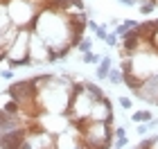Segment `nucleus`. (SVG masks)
<instances>
[{
	"label": "nucleus",
	"mask_w": 158,
	"mask_h": 149,
	"mask_svg": "<svg viewBox=\"0 0 158 149\" xmlns=\"http://www.w3.org/2000/svg\"><path fill=\"white\" fill-rule=\"evenodd\" d=\"M133 95L138 99H142V102L152 104V106H158V75H154L152 79H147Z\"/></svg>",
	"instance_id": "9d476101"
},
{
	"label": "nucleus",
	"mask_w": 158,
	"mask_h": 149,
	"mask_svg": "<svg viewBox=\"0 0 158 149\" xmlns=\"http://www.w3.org/2000/svg\"><path fill=\"white\" fill-rule=\"evenodd\" d=\"M135 27H138V20H133V18H127V20H122V23L115 27V34L122 39V36H127L129 32L131 30H135Z\"/></svg>",
	"instance_id": "f8f14e48"
},
{
	"label": "nucleus",
	"mask_w": 158,
	"mask_h": 149,
	"mask_svg": "<svg viewBox=\"0 0 158 149\" xmlns=\"http://www.w3.org/2000/svg\"><path fill=\"white\" fill-rule=\"evenodd\" d=\"M88 30H90L93 34H95V32L99 30V25H97V23H93V20H88Z\"/></svg>",
	"instance_id": "c756f323"
},
{
	"label": "nucleus",
	"mask_w": 158,
	"mask_h": 149,
	"mask_svg": "<svg viewBox=\"0 0 158 149\" xmlns=\"http://www.w3.org/2000/svg\"><path fill=\"white\" fill-rule=\"evenodd\" d=\"M111 68H113L111 56L104 54L102 61H99V66H97V70H95V77H97V79H106V77H109V72H111Z\"/></svg>",
	"instance_id": "9b49d317"
},
{
	"label": "nucleus",
	"mask_w": 158,
	"mask_h": 149,
	"mask_svg": "<svg viewBox=\"0 0 158 149\" xmlns=\"http://www.w3.org/2000/svg\"><path fill=\"white\" fill-rule=\"evenodd\" d=\"M30 59L36 63V66L48 63V59H50V48L45 45V41H43L34 30L30 34Z\"/></svg>",
	"instance_id": "0eeeda50"
},
{
	"label": "nucleus",
	"mask_w": 158,
	"mask_h": 149,
	"mask_svg": "<svg viewBox=\"0 0 158 149\" xmlns=\"http://www.w3.org/2000/svg\"><path fill=\"white\" fill-rule=\"evenodd\" d=\"M5 61H7V56H5V54H0V68H2V63H5Z\"/></svg>",
	"instance_id": "473e14b6"
},
{
	"label": "nucleus",
	"mask_w": 158,
	"mask_h": 149,
	"mask_svg": "<svg viewBox=\"0 0 158 149\" xmlns=\"http://www.w3.org/2000/svg\"><path fill=\"white\" fill-rule=\"evenodd\" d=\"M149 120H154L152 111H135V113H131V122H135V124L149 122Z\"/></svg>",
	"instance_id": "dca6fc26"
},
{
	"label": "nucleus",
	"mask_w": 158,
	"mask_h": 149,
	"mask_svg": "<svg viewBox=\"0 0 158 149\" xmlns=\"http://www.w3.org/2000/svg\"><path fill=\"white\" fill-rule=\"evenodd\" d=\"M86 93H88L93 99H95V102H99V99H104V97H106V93L97 86V84H93V81H86Z\"/></svg>",
	"instance_id": "ddd939ff"
},
{
	"label": "nucleus",
	"mask_w": 158,
	"mask_h": 149,
	"mask_svg": "<svg viewBox=\"0 0 158 149\" xmlns=\"http://www.w3.org/2000/svg\"><path fill=\"white\" fill-rule=\"evenodd\" d=\"M30 136V126H23L11 133H0V149H20Z\"/></svg>",
	"instance_id": "1a4fd4ad"
},
{
	"label": "nucleus",
	"mask_w": 158,
	"mask_h": 149,
	"mask_svg": "<svg viewBox=\"0 0 158 149\" xmlns=\"http://www.w3.org/2000/svg\"><path fill=\"white\" fill-rule=\"evenodd\" d=\"M152 45H154V50L158 52V20H156V32H154V36H152Z\"/></svg>",
	"instance_id": "bb28decb"
},
{
	"label": "nucleus",
	"mask_w": 158,
	"mask_h": 149,
	"mask_svg": "<svg viewBox=\"0 0 158 149\" xmlns=\"http://www.w3.org/2000/svg\"><path fill=\"white\" fill-rule=\"evenodd\" d=\"M95 36L102 39V41H106V36H109V25H99V30L95 32Z\"/></svg>",
	"instance_id": "b1692460"
},
{
	"label": "nucleus",
	"mask_w": 158,
	"mask_h": 149,
	"mask_svg": "<svg viewBox=\"0 0 158 149\" xmlns=\"http://www.w3.org/2000/svg\"><path fill=\"white\" fill-rule=\"evenodd\" d=\"M111 122H88L86 129L79 131V138L86 147H95V149H113L115 143V133H113Z\"/></svg>",
	"instance_id": "7ed1b4c3"
},
{
	"label": "nucleus",
	"mask_w": 158,
	"mask_h": 149,
	"mask_svg": "<svg viewBox=\"0 0 158 149\" xmlns=\"http://www.w3.org/2000/svg\"><path fill=\"white\" fill-rule=\"evenodd\" d=\"M88 120L90 122H111L113 124V104H111V99L104 97V99H99V102L93 104Z\"/></svg>",
	"instance_id": "6e6552de"
},
{
	"label": "nucleus",
	"mask_w": 158,
	"mask_h": 149,
	"mask_svg": "<svg viewBox=\"0 0 158 149\" xmlns=\"http://www.w3.org/2000/svg\"><path fill=\"white\" fill-rule=\"evenodd\" d=\"M142 84H145V81H142V79H138L135 75H131V72H124V86H127L129 90H131V93H135V90H138V88L142 86Z\"/></svg>",
	"instance_id": "4468645a"
},
{
	"label": "nucleus",
	"mask_w": 158,
	"mask_h": 149,
	"mask_svg": "<svg viewBox=\"0 0 158 149\" xmlns=\"http://www.w3.org/2000/svg\"><path fill=\"white\" fill-rule=\"evenodd\" d=\"M120 68H122V72H131V75L138 77V79L147 81V79H152L154 75H158V52L156 50H149V52L129 54V56L122 59Z\"/></svg>",
	"instance_id": "f03ea898"
},
{
	"label": "nucleus",
	"mask_w": 158,
	"mask_h": 149,
	"mask_svg": "<svg viewBox=\"0 0 158 149\" xmlns=\"http://www.w3.org/2000/svg\"><path fill=\"white\" fill-rule=\"evenodd\" d=\"M0 77L5 81H14V70L11 68H0Z\"/></svg>",
	"instance_id": "5701e85b"
},
{
	"label": "nucleus",
	"mask_w": 158,
	"mask_h": 149,
	"mask_svg": "<svg viewBox=\"0 0 158 149\" xmlns=\"http://www.w3.org/2000/svg\"><path fill=\"white\" fill-rule=\"evenodd\" d=\"M104 54H97V52H86L81 56V63H86V66H99V61H102Z\"/></svg>",
	"instance_id": "f3484780"
},
{
	"label": "nucleus",
	"mask_w": 158,
	"mask_h": 149,
	"mask_svg": "<svg viewBox=\"0 0 158 149\" xmlns=\"http://www.w3.org/2000/svg\"><path fill=\"white\" fill-rule=\"evenodd\" d=\"M86 149H95V147H86Z\"/></svg>",
	"instance_id": "72a5a7b5"
},
{
	"label": "nucleus",
	"mask_w": 158,
	"mask_h": 149,
	"mask_svg": "<svg viewBox=\"0 0 158 149\" xmlns=\"http://www.w3.org/2000/svg\"><path fill=\"white\" fill-rule=\"evenodd\" d=\"M73 124L68 118V113H43L39 118V126L43 131L52 133V136H59V133L68 131V126Z\"/></svg>",
	"instance_id": "39448f33"
},
{
	"label": "nucleus",
	"mask_w": 158,
	"mask_h": 149,
	"mask_svg": "<svg viewBox=\"0 0 158 149\" xmlns=\"http://www.w3.org/2000/svg\"><path fill=\"white\" fill-rule=\"evenodd\" d=\"M152 149H158V133L152 136Z\"/></svg>",
	"instance_id": "7c9ffc66"
},
{
	"label": "nucleus",
	"mask_w": 158,
	"mask_h": 149,
	"mask_svg": "<svg viewBox=\"0 0 158 149\" xmlns=\"http://www.w3.org/2000/svg\"><path fill=\"white\" fill-rule=\"evenodd\" d=\"M120 23H122V20H120V18H111V23H109V25H113V27H118Z\"/></svg>",
	"instance_id": "2f4dec72"
},
{
	"label": "nucleus",
	"mask_w": 158,
	"mask_h": 149,
	"mask_svg": "<svg viewBox=\"0 0 158 149\" xmlns=\"http://www.w3.org/2000/svg\"><path fill=\"white\" fill-rule=\"evenodd\" d=\"M113 133H115V138H124V136H127V129H124V126H115Z\"/></svg>",
	"instance_id": "a878e982"
},
{
	"label": "nucleus",
	"mask_w": 158,
	"mask_h": 149,
	"mask_svg": "<svg viewBox=\"0 0 158 149\" xmlns=\"http://www.w3.org/2000/svg\"><path fill=\"white\" fill-rule=\"evenodd\" d=\"M106 79L111 81V86H120V84H124V72H122V68H115V66H113Z\"/></svg>",
	"instance_id": "2eb2a0df"
},
{
	"label": "nucleus",
	"mask_w": 158,
	"mask_h": 149,
	"mask_svg": "<svg viewBox=\"0 0 158 149\" xmlns=\"http://www.w3.org/2000/svg\"><path fill=\"white\" fill-rule=\"evenodd\" d=\"M129 145V138L124 136V138H115V143H113V149H124Z\"/></svg>",
	"instance_id": "393cba45"
},
{
	"label": "nucleus",
	"mask_w": 158,
	"mask_h": 149,
	"mask_svg": "<svg viewBox=\"0 0 158 149\" xmlns=\"http://www.w3.org/2000/svg\"><path fill=\"white\" fill-rule=\"evenodd\" d=\"M147 129H149V131H156V129H158V120H156V118L147 122Z\"/></svg>",
	"instance_id": "cd10ccee"
},
{
	"label": "nucleus",
	"mask_w": 158,
	"mask_h": 149,
	"mask_svg": "<svg viewBox=\"0 0 158 149\" xmlns=\"http://www.w3.org/2000/svg\"><path fill=\"white\" fill-rule=\"evenodd\" d=\"M118 104H120L124 111H131V106H133V99H131V97H127V95H120Z\"/></svg>",
	"instance_id": "4be33fe9"
},
{
	"label": "nucleus",
	"mask_w": 158,
	"mask_h": 149,
	"mask_svg": "<svg viewBox=\"0 0 158 149\" xmlns=\"http://www.w3.org/2000/svg\"><path fill=\"white\" fill-rule=\"evenodd\" d=\"M77 50H79L81 54H86V52H93V41H90V39H84L81 43L77 45Z\"/></svg>",
	"instance_id": "412c9836"
},
{
	"label": "nucleus",
	"mask_w": 158,
	"mask_h": 149,
	"mask_svg": "<svg viewBox=\"0 0 158 149\" xmlns=\"http://www.w3.org/2000/svg\"><path fill=\"white\" fill-rule=\"evenodd\" d=\"M2 109H5L7 113H11V115H20V104H18V102H14V99L5 102V104H2Z\"/></svg>",
	"instance_id": "a211bd4d"
},
{
	"label": "nucleus",
	"mask_w": 158,
	"mask_h": 149,
	"mask_svg": "<svg viewBox=\"0 0 158 149\" xmlns=\"http://www.w3.org/2000/svg\"><path fill=\"white\" fill-rule=\"evenodd\" d=\"M138 9H140L142 16H149V14L156 9V5L152 2V0H142V5H138Z\"/></svg>",
	"instance_id": "6ab92c4d"
},
{
	"label": "nucleus",
	"mask_w": 158,
	"mask_h": 149,
	"mask_svg": "<svg viewBox=\"0 0 158 149\" xmlns=\"http://www.w3.org/2000/svg\"><path fill=\"white\" fill-rule=\"evenodd\" d=\"M109 48H120V36L115 32H109V36H106V41H104Z\"/></svg>",
	"instance_id": "aec40b11"
},
{
	"label": "nucleus",
	"mask_w": 158,
	"mask_h": 149,
	"mask_svg": "<svg viewBox=\"0 0 158 149\" xmlns=\"http://www.w3.org/2000/svg\"><path fill=\"white\" fill-rule=\"evenodd\" d=\"M138 133H140V136H147V133H149V129H147V122L138 124Z\"/></svg>",
	"instance_id": "c85d7f7f"
},
{
	"label": "nucleus",
	"mask_w": 158,
	"mask_h": 149,
	"mask_svg": "<svg viewBox=\"0 0 158 149\" xmlns=\"http://www.w3.org/2000/svg\"><path fill=\"white\" fill-rule=\"evenodd\" d=\"M30 34H32V27H25V30L18 32L16 41L7 54V63L9 61H23V59H30Z\"/></svg>",
	"instance_id": "423d86ee"
},
{
	"label": "nucleus",
	"mask_w": 158,
	"mask_h": 149,
	"mask_svg": "<svg viewBox=\"0 0 158 149\" xmlns=\"http://www.w3.org/2000/svg\"><path fill=\"white\" fill-rule=\"evenodd\" d=\"M36 14H39V7L32 0H9V5H7V16H9L11 25H16L18 30L32 27Z\"/></svg>",
	"instance_id": "20e7f679"
},
{
	"label": "nucleus",
	"mask_w": 158,
	"mask_h": 149,
	"mask_svg": "<svg viewBox=\"0 0 158 149\" xmlns=\"http://www.w3.org/2000/svg\"><path fill=\"white\" fill-rule=\"evenodd\" d=\"M32 30L45 41L50 52H56V50H63V48H73V32H70V20H68L66 11L48 9V7L41 9L32 23Z\"/></svg>",
	"instance_id": "f257e3e1"
}]
</instances>
